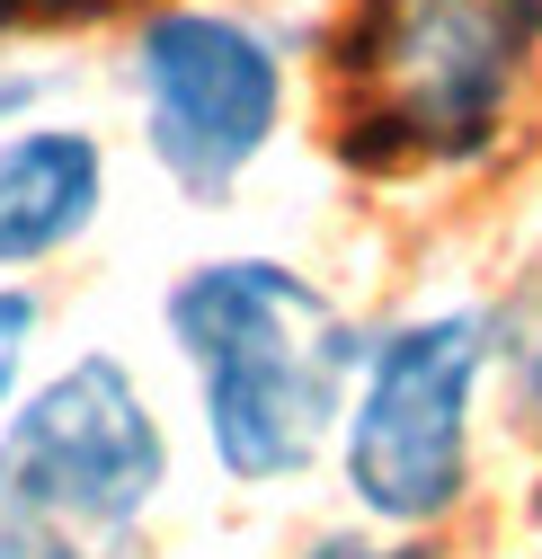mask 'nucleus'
I'll return each mask as SVG.
<instances>
[{
    "label": "nucleus",
    "mask_w": 542,
    "mask_h": 559,
    "mask_svg": "<svg viewBox=\"0 0 542 559\" xmlns=\"http://www.w3.org/2000/svg\"><path fill=\"white\" fill-rule=\"evenodd\" d=\"M161 329L196 373L223 479L294 488L329 453L356 382V337L311 275L285 258H205L169 285Z\"/></svg>",
    "instance_id": "1"
},
{
    "label": "nucleus",
    "mask_w": 542,
    "mask_h": 559,
    "mask_svg": "<svg viewBox=\"0 0 542 559\" xmlns=\"http://www.w3.org/2000/svg\"><path fill=\"white\" fill-rule=\"evenodd\" d=\"M490 373V320L481 311H427L374 337L356 391L338 408V462L347 498L382 533H427L471 488V400Z\"/></svg>",
    "instance_id": "2"
},
{
    "label": "nucleus",
    "mask_w": 542,
    "mask_h": 559,
    "mask_svg": "<svg viewBox=\"0 0 542 559\" xmlns=\"http://www.w3.org/2000/svg\"><path fill=\"white\" fill-rule=\"evenodd\" d=\"M525 27L498 0H365L347 45L374 160H471L507 124Z\"/></svg>",
    "instance_id": "3"
},
{
    "label": "nucleus",
    "mask_w": 542,
    "mask_h": 559,
    "mask_svg": "<svg viewBox=\"0 0 542 559\" xmlns=\"http://www.w3.org/2000/svg\"><path fill=\"white\" fill-rule=\"evenodd\" d=\"M0 488L107 550H133L169 488V436L116 356H72L19 408H0Z\"/></svg>",
    "instance_id": "4"
},
{
    "label": "nucleus",
    "mask_w": 542,
    "mask_h": 559,
    "mask_svg": "<svg viewBox=\"0 0 542 559\" xmlns=\"http://www.w3.org/2000/svg\"><path fill=\"white\" fill-rule=\"evenodd\" d=\"M133 90H143V143L152 160L196 195L223 204L240 169L285 124V62L232 10H152L133 36Z\"/></svg>",
    "instance_id": "5"
},
{
    "label": "nucleus",
    "mask_w": 542,
    "mask_h": 559,
    "mask_svg": "<svg viewBox=\"0 0 542 559\" xmlns=\"http://www.w3.org/2000/svg\"><path fill=\"white\" fill-rule=\"evenodd\" d=\"M107 204V152L81 124H10L0 133V266L62 258Z\"/></svg>",
    "instance_id": "6"
},
{
    "label": "nucleus",
    "mask_w": 542,
    "mask_h": 559,
    "mask_svg": "<svg viewBox=\"0 0 542 559\" xmlns=\"http://www.w3.org/2000/svg\"><path fill=\"white\" fill-rule=\"evenodd\" d=\"M490 365H507V391H516V436L542 444V285L516 294L498 320H490Z\"/></svg>",
    "instance_id": "7"
},
{
    "label": "nucleus",
    "mask_w": 542,
    "mask_h": 559,
    "mask_svg": "<svg viewBox=\"0 0 542 559\" xmlns=\"http://www.w3.org/2000/svg\"><path fill=\"white\" fill-rule=\"evenodd\" d=\"M0 559H125V550H107V542H90L72 524L36 515V507H19L10 488H0Z\"/></svg>",
    "instance_id": "8"
},
{
    "label": "nucleus",
    "mask_w": 542,
    "mask_h": 559,
    "mask_svg": "<svg viewBox=\"0 0 542 559\" xmlns=\"http://www.w3.org/2000/svg\"><path fill=\"white\" fill-rule=\"evenodd\" d=\"M36 329H45L36 294L0 285V408H10V391H19V373H27V346H36Z\"/></svg>",
    "instance_id": "9"
},
{
    "label": "nucleus",
    "mask_w": 542,
    "mask_h": 559,
    "mask_svg": "<svg viewBox=\"0 0 542 559\" xmlns=\"http://www.w3.org/2000/svg\"><path fill=\"white\" fill-rule=\"evenodd\" d=\"M303 559H436L427 542H391V533H311Z\"/></svg>",
    "instance_id": "10"
},
{
    "label": "nucleus",
    "mask_w": 542,
    "mask_h": 559,
    "mask_svg": "<svg viewBox=\"0 0 542 559\" xmlns=\"http://www.w3.org/2000/svg\"><path fill=\"white\" fill-rule=\"evenodd\" d=\"M45 98V81H27V72H0V116H19V107H36Z\"/></svg>",
    "instance_id": "11"
},
{
    "label": "nucleus",
    "mask_w": 542,
    "mask_h": 559,
    "mask_svg": "<svg viewBox=\"0 0 542 559\" xmlns=\"http://www.w3.org/2000/svg\"><path fill=\"white\" fill-rule=\"evenodd\" d=\"M498 10H507V19L525 27V36H542V0H498Z\"/></svg>",
    "instance_id": "12"
}]
</instances>
